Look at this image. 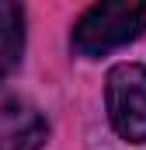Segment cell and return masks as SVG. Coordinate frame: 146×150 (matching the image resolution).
Listing matches in <instances>:
<instances>
[{
  "label": "cell",
  "mask_w": 146,
  "mask_h": 150,
  "mask_svg": "<svg viewBox=\"0 0 146 150\" xmlns=\"http://www.w3.org/2000/svg\"><path fill=\"white\" fill-rule=\"evenodd\" d=\"M146 28V4L136 0H108V4H94L80 14V21L73 25V49L84 59H98L108 56L111 49H122L129 42L143 35Z\"/></svg>",
  "instance_id": "1"
},
{
  "label": "cell",
  "mask_w": 146,
  "mask_h": 150,
  "mask_svg": "<svg viewBox=\"0 0 146 150\" xmlns=\"http://www.w3.org/2000/svg\"><path fill=\"white\" fill-rule=\"evenodd\" d=\"M105 101L115 133L129 143H146V67L115 63L105 77Z\"/></svg>",
  "instance_id": "2"
},
{
  "label": "cell",
  "mask_w": 146,
  "mask_h": 150,
  "mask_svg": "<svg viewBox=\"0 0 146 150\" xmlns=\"http://www.w3.org/2000/svg\"><path fill=\"white\" fill-rule=\"evenodd\" d=\"M49 126L28 101H0V150H42Z\"/></svg>",
  "instance_id": "3"
},
{
  "label": "cell",
  "mask_w": 146,
  "mask_h": 150,
  "mask_svg": "<svg viewBox=\"0 0 146 150\" xmlns=\"http://www.w3.org/2000/svg\"><path fill=\"white\" fill-rule=\"evenodd\" d=\"M25 56V7L0 0V80L18 74Z\"/></svg>",
  "instance_id": "4"
}]
</instances>
